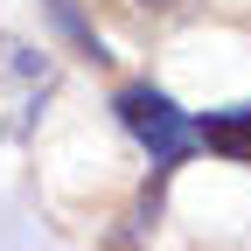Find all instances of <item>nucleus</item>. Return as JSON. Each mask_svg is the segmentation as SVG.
I'll list each match as a JSON object with an SVG mask.
<instances>
[{
	"instance_id": "nucleus-1",
	"label": "nucleus",
	"mask_w": 251,
	"mask_h": 251,
	"mask_svg": "<svg viewBox=\"0 0 251 251\" xmlns=\"http://www.w3.org/2000/svg\"><path fill=\"white\" fill-rule=\"evenodd\" d=\"M56 98V63L0 28V140H28Z\"/></svg>"
},
{
	"instance_id": "nucleus-2",
	"label": "nucleus",
	"mask_w": 251,
	"mask_h": 251,
	"mask_svg": "<svg viewBox=\"0 0 251 251\" xmlns=\"http://www.w3.org/2000/svg\"><path fill=\"white\" fill-rule=\"evenodd\" d=\"M119 119L140 133V147L153 153V175H168L188 147H196V119H188L168 91H153V84H126L119 91Z\"/></svg>"
},
{
	"instance_id": "nucleus-3",
	"label": "nucleus",
	"mask_w": 251,
	"mask_h": 251,
	"mask_svg": "<svg viewBox=\"0 0 251 251\" xmlns=\"http://www.w3.org/2000/svg\"><path fill=\"white\" fill-rule=\"evenodd\" d=\"M196 147L224 153V161H251V105H230V112L202 119V126H196Z\"/></svg>"
},
{
	"instance_id": "nucleus-4",
	"label": "nucleus",
	"mask_w": 251,
	"mask_h": 251,
	"mask_svg": "<svg viewBox=\"0 0 251 251\" xmlns=\"http://www.w3.org/2000/svg\"><path fill=\"white\" fill-rule=\"evenodd\" d=\"M112 7H126V14H140V21H161V14H181L188 0H112Z\"/></svg>"
}]
</instances>
